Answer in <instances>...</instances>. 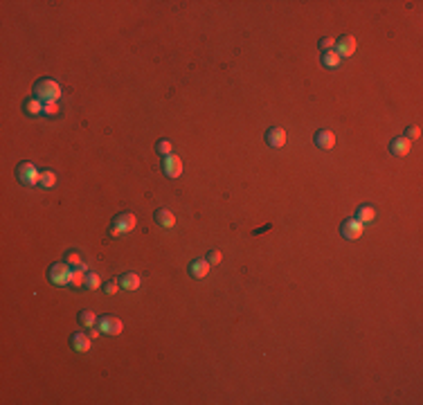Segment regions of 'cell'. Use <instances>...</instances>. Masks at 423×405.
<instances>
[{"mask_svg": "<svg viewBox=\"0 0 423 405\" xmlns=\"http://www.w3.org/2000/svg\"><path fill=\"white\" fill-rule=\"evenodd\" d=\"M34 95L41 101H57L61 97V86L52 79H38L34 86Z\"/></svg>", "mask_w": 423, "mask_h": 405, "instance_id": "obj_1", "label": "cell"}, {"mask_svg": "<svg viewBox=\"0 0 423 405\" xmlns=\"http://www.w3.org/2000/svg\"><path fill=\"white\" fill-rule=\"evenodd\" d=\"M135 223H138V219H135V216H133L131 212H122V214H117L115 219H113L111 234H113V236L126 234V232H131V230L135 228Z\"/></svg>", "mask_w": 423, "mask_h": 405, "instance_id": "obj_2", "label": "cell"}, {"mask_svg": "<svg viewBox=\"0 0 423 405\" xmlns=\"http://www.w3.org/2000/svg\"><path fill=\"white\" fill-rule=\"evenodd\" d=\"M38 176H41V171L36 169L34 162H21L16 167V178L23 185H38Z\"/></svg>", "mask_w": 423, "mask_h": 405, "instance_id": "obj_3", "label": "cell"}, {"mask_svg": "<svg viewBox=\"0 0 423 405\" xmlns=\"http://www.w3.org/2000/svg\"><path fill=\"white\" fill-rule=\"evenodd\" d=\"M70 277H72V270H70L68 263H54L48 270V279L52 284H57V286H68Z\"/></svg>", "mask_w": 423, "mask_h": 405, "instance_id": "obj_4", "label": "cell"}, {"mask_svg": "<svg viewBox=\"0 0 423 405\" xmlns=\"http://www.w3.org/2000/svg\"><path fill=\"white\" fill-rule=\"evenodd\" d=\"M97 326H99L101 333H106V336H117V333H122V320H117V318H113V315H104L101 320H97Z\"/></svg>", "mask_w": 423, "mask_h": 405, "instance_id": "obj_5", "label": "cell"}, {"mask_svg": "<svg viewBox=\"0 0 423 405\" xmlns=\"http://www.w3.org/2000/svg\"><path fill=\"white\" fill-rule=\"evenodd\" d=\"M363 228H365V225L360 223L358 219H347L342 225H340V232H342L344 239L356 241V239H360V234H363Z\"/></svg>", "mask_w": 423, "mask_h": 405, "instance_id": "obj_6", "label": "cell"}, {"mask_svg": "<svg viewBox=\"0 0 423 405\" xmlns=\"http://www.w3.org/2000/svg\"><path fill=\"white\" fill-rule=\"evenodd\" d=\"M162 169H164V174L169 178H178L180 174H182V160H180L178 155H167L164 158V162H162Z\"/></svg>", "mask_w": 423, "mask_h": 405, "instance_id": "obj_7", "label": "cell"}, {"mask_svg": "<svg viewBox=\"0 0 423 405\" xmlns=\"http://www.w3.org/2000/svg\"><path fill=\"white\" fill-rule=\"evenodd\" d=\"M313 142H315L317 149H333V144H335V135L331 133V131H327V128H320L315 135H313Z\"/></svg>", "mask_w": 423, "mask_h": 405, "instance_id": "obj_8", "label": "cell"}, {"mask_svg": "<svg viewBox=\"0 0 423 405\" xmlns=\"http://www.w3.org/2000/svg\"><path fill=\"white\" fill-rule=\"evenodd\" d=\"M266 142L270 144V146H275V149H279V146H284L286 144V131L279 126H272L266 131Z\"/></svg>", "mask_w": 423, "mask_h": 405, "instance_id": "obj_9", "label": "cell"}, {"mask_svg": "<svg viewBox=\"0 0 423 405\" xmlns=\"http://www.w3.org/2000/svg\"><path fill=\"white\" fill-rule=\"evenodd\" d=\"M356 48H358L356 38L347 34V36H340L338 38V50H335V52H338L340 57H351V54L356 52Z\"/></svg>", "mask_w": 423, "mask_h": 405, "instance_id": "obj_10", "label": "cell"}, {"mask_svg": "<svg viewBox=\"0 0 423 405\" xmlns=\"http://www.w3.org/2000/svg\"><path fill=\"white\" fill-rule=\"evenodd\" d=\"M207 272H210V261H207V259H194V261L189 263L191 277L203 279V277H207Z\"/></svg>", "mask_w": 423, "mask_h": 405, "instance_id": "obj_11", "label": "cell"}, {"mask_svg": "<svg viewBox=\"0 0 423 405\" xmlns=\"http://www.w3.org/2000/svg\"><path fill=\"white\" fill-rule=\"evenodd\" d=\"M410 149H412V142L407 138H396V140H392V144H390V151L394 155H407Z\"/></svg>", "mask_w": 423, "mask_h": 405, "instance_id": "obj_12", "label": "cell"}, {"mask_svg": "<svg viewBox=\"0 0 423 405\" xmlns=\"http://www.w3.org/2000/svg\"><path fill=\"white\" fill-rule=\"evenodd\" d=\"M153 219H155V223L162 225V228H174V225H176L174 214H171L169 209H155Z\"/></svg>", "mask_w": 423, "mask_h": 405, "instance_id": "obj_13", "label": "cell"}, {"mask_svg": "<svg viewBox=\"0 0 423 405\" xmlns=\"http://www.w3.org/2000/svg\"><path fill=\"white\" fill-rule=\"evenodd\" d=\"M70 342H72V349H74V351L86 353V351L90 349V336H86V333H74Z\"/></svg>", "mask_w": 423, "mask_h": 405, "instance_id": "obj_14", "label": "cell"}, {"mask_svg": "<svg viewBox=\"0 0 423 405\" xmlns=\"http://www.w3.org/2000/svg\"><path fill=\"white\" fill-rule=\"evenodd\" d=\"M43 106H45V101H41L38 97H30V99L23 104V108H25L27 115H41Z\"/></svg>", "mask_w": 423, "mask_h": 405, "instance_id": "obj_15", "label": "cell"}, {"mask_svg": "<svg viewBox=\"0 0 423 405\" xmlns=\"http://www.w3.org/2000/svg\"><path fill=\"white\" fill-rule=\"evenodd\" d=\"M120 284H122L124 290H138L140 288V275H135V272H126V275H122Z\"/></svg>", "mask_w": 423, "mask_h": 405, "instance_id": "obj_16", "label": "cell"}, {"mask_svg": "<svg viewBox=\"0 0 423 405\" xmlns=\"http://www.w3.org/2000/svg\"><path fill=\"white\" fill-rule=\"evenodd\" d=\"M356 219H358L363 225H365V223H371V221L376 219V209L369 207V205H360L358 212H356Z\"/></svg>", "mask_w": 423, "mask_h": 405, "instance_id": "obj_17", "label": "cell"}, {"mask_svg": "<svg viewBox=\"0 0 423 405\" xmlns=\"http://www.w3.org/2000/svg\"><path fill=\"white\" fill-rule=\"evenodd\" d=\"M57 185V174L54 171H41V176H38V187H43V189H52V187Z\"/></svg>", "mask_w": 423, "mask_h": 405, "instance_id": "obj_18", "label": "cell"}, {"mask_svg": "<svg viewBox=\"0 0 423 405\" xmlns=\"http://www.w3.org/2000/svg\"><path fill=\"white\" fill-rule=\"evenodd\" d=\"M340 61H342V57H340L335 50H327V52H324V57H322V63L327 65V68H338Z\"/></svg>", "mask_w": 423, "mask_h": 405, "instance_id": "obj_19", "label": "cell"}, {"mask_svg": "<svg viewBox=\"0 0 423 405\" xmlns=\"http://www.w3.org/2000/svg\"><path fill=\"white\" fill-rule=\"evenodd\" d=\"M79 324L86 326V329H92V326L97 324L95 313H92V311H88V309H84V311L79 313Z\"/></svg>", "mask_w": 423, "mask_h": 405, "instance_id": "obj_20", "label": "cell"}, {"mask_svg": "<svg viewBox=\"0 0 423 405\" xmlns=\"http://www.w3.org/2000/svg\"><path fill=\"white\" fill-rule=\"evenodd\" d=\"M86 284V268H74L72 277H70V286H84Z\"/></svg>", "mask_w": 423, "mask_h": 405, "instance_id": "obj_21", "label": "cell"}, {"mask_svg": "<svg viewBox=\"0 0 423 405\" xmlns=\"http://www.w3.org/2000/svg\"><path fill=\"white\" fill-rule=\"evenodd\" d=\"M68 259H65V263H68V266H72V268H86V263H84V259H81V255L79 252H68Z\"/></svg>", "mask_w": 423, "mask_h": 405, "instance_id": "obj_22", "label": "cell"}, {"mask_svg": "<svg viewBox=\"0 0 423 405\" xmlns=\"http://www.w3.org/2000/svg\"><path fill=\"white\" fill-rule=\"evenodd\" d=\"M99 284H101V279H99V275H97V272H88V275H86V288H90V290H97V288H99Z\"/></svg>", "mask_w": 423, "mask_h": 405, "instance_id": "obj_23", "label": "cell"}, {"mask_svg": "<svg viewBox=\"0 0 423 405\" xmlns=\"http://www.w3.org/2000/svg\"><path fill=\"white\" fill-rule=\"evenodd\" d=\"M171 149H174V146H171L169 140H160V142H155V151H158L160 155H164V158L171 155Z\"/></svg>", "mask_w": 423, "mask_h": 405, "instance_id": "obj_24", "label": "cell"}, {"mask_svg": "<svg viewBox=\"0 0 423 405\" xmlns=\"http://www.w3.org/2000/svg\"><path fill=\"white\" fill-rule=\"evenodd\" d=\"M43 115H50V117L59 115V106H57V101H45V106H43Z\"/></svg>", "mask_w": 423, "mask_h": 405, "instance_id": "obj_25", "label": "cell"}, {"mask_svg": "<svg viewBox=\"0 0 423 405\" xmlns=\"http://www.w3.org/2000/svg\"><path fill=\"white\" fill-rule=\"evenodd\" d=\"M207 261H210V263H221L223 261V255L218 250H210V255H207Z\"/></svg>", "mask_w": 423, "mask_h": 405, "instance_id": "obj_26", "label": "cell"}, {"mask_svg": "<svg viewBox=\"0 0 423 405\" xmlns=\"http://www.w3.org/2000/svg\"><path fill=\"white\" fill-rule=\"evenodd\" d=\"M419 133H421V131H419V126H407L405 128V138L410 140V142H412L414 138H419Z\"/></svg>", "mask_w": 423, "mask_h": 405, "instance_id": "obj_27", "label": "cell"}, {"mask_svg": "<svg viewBox=\"0 0 423 405\" xmlns=\"http://www.w3.org/2000/svg\"><path fill=\"white\" fill-rule=\"evenodd\" d=\"M117 290H120V282H115V279H111V282L106 284V293H108V295H115Z\"/></svg>", "mask_w": 423, "mask_h": 405, "instance_id": "obj_28", "label": "cell"}, {"mask_svg": "<svg viewBox=\"0 0 423 405\" xmlns=\"http://www.w3.org/2000/svg\"><path fill=\"white\" fill-rule=\"evenodd\" d=\"M335 45V38H331V36H327V38H322V41H320V48L324 50V52H327V50H331Z\"/></svg>", "mask_w": 423, "mask_h": 405, "instance_id": "obj_29", "label": "cell"}]
</instances>
